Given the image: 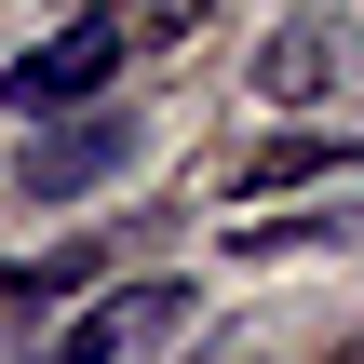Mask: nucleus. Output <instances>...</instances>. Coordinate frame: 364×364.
I'll use <instances>...</instances> for the list:
<instances>
[{
  "label": "nucleus",
  "mask_w": 364,
  "mask_h": 364,
  "mask_svg": "<svg viewBox=\"0 0 364 364\" xmlns=\"http://www.w3.org/2000/svg\"><path fill=\"white\" fill-rule=\"evenodd\" d=\"M135 41L108 27V14H68L54 41H27L14 68H0V108H27V122H68V108H95L108 95V68H122Z\"/></svg>",
  "instance_id": "obj_1"
},
{
  "label": "nucleus",
  "mask_w": 364,
  "mask_h": 364,
  "mask_svg": "<svg viewBox=\"0 0 364 364\" xmlns=\"http://www.w3.org/2000/svg\"><path fill=\"white\" fill-rule=\"evenodd\" d=\"M135 149H149V122H135V108H95V122H41V135H27V162H14V189H27V203H81V189H108Z\"/></svg>",
  "instance_id": "obj_2"
},
{
  "label": "nucleus",
  "mask_w": 364,
  "mask_h": 364,
  "mask_svg": "<svg viewBox=\"0 0 364 364\" xmlns=\"http://www.w3.org/2000/svg\"><path fill=\"white\" fill-rule=\"evenodd\" d=\"M324 81H338V27H270V54H257V95H297V108H311Z\"/></svg>",
  "instance_id": "obj_3"
},
{
  "label": "nucleus",
  "mask_w": 364,
  "mask_h": 364,
  "mask_svg": "<svg viewBox=\"0 0 364 364\" xmlns=\"http://www.w3.org/2000/svg\"><path fill=\"white\" fill-rule=\"evenodd\" d=\"M324 176H338V135H270V149L243 162V203H257V189H324Z\"/></svg>",
  "instance_id": "obj_4"
},
{
  "label": "nucleus",
  "mask_w": 364,
  "mask_h": 364,
  "mask_svg": "<svg viewBox=\"0 0 364 364\" xmlns=\"http://www.w3.org/2000/svg\"><path fill=\"white\" fill-rule=\"evenodd\" d=\"M364 216H243L230 230V257H284V243H351Z\"/></svg>",
  "instance_id": "obj_5"
},
{
  "label": "nucleus",
  "mask_w": 364,
  "mask_h": 364,
  "mask_svg": "<svg viewBox=\"0 0 364 364\" xmlns=\"http://www.w3.org/2000/svg\"><path fill=\"white\" fill-rule=\"evenodd\" d=\"M27 364H122V324H108V297H95L81 324H54V338H27Z\"/></svg>",
  "instance_id": "obj_6"
},
{
  "label": "nucleus",
  "mask_w": 364,
  "mask_h": 364,
  "mask_svg": "<svg viewBox=\"0 0 364 364\" xmlns=\"http://www.w3.org/2000/svg\"><path fill=\"white\" fill-rule=\"evenodd\" d=\"M203 14H216V0H135V14H108V27H122V41H203Z\"/></svg>",
  "instance_id": "obj_7"
},
{
  "label": "nucleus",
  "mask_w": 364,
  "mask_h": 364,
  "mask_svg": "<svg viewBox=\"0 0 364 364\" xmlns=\"http://www.w3.org/2000/svg\"><path fill=\"white\" fill-rule=\"evenodd\" d=\"M338 364H364V338H351V351H338Z\"/></svg>",
  "instance_id": "obj_8"
},
{
  "label": "nucleus",
  "mask_w": 364,
  "mask_h": 364,
  "mask_svg": "<svg viewBox=\"0 0 364 364\" xmlns=\"http://www.w3.org/2000/svg\"><path fill=\"white\" fill-rule=\"evenodd\" d=\"M68 14H81V0H68Z\"/></svg>",
  "instance_id": "obj_9"
}]
</instances>
